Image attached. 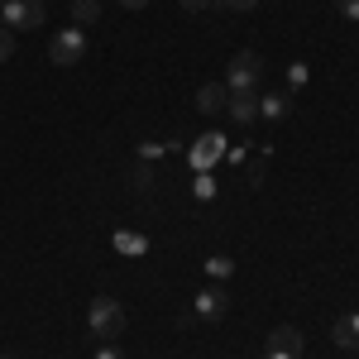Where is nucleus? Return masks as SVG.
Masks as SVG:
<instances>
[{
  "mask_svg": "<svg viewBox=\"0 0 359 359\" xmlns=\"http://www.w3.org/2000/svg\"><path fill=\"white\" fill-rule=\"evenodd\" d=\"M86 326H91V335H101V340H115V335L125 331V306L115 302V297H96L91 311H86Z\"/></svg>",
  "mask_w": 359,
  "mask_h": 359,
  "instance_id": "f257e3e1",
  "label": "nucleus"
},
{
  "mask_svg": "<svg viewBox=\"0 0 359 359\" xmlns=\"http://www.w3.org/2000/svg\"><path fill=\"white\" fill-rule=\"evenodd\" d=\"M48 57H53L57 67H77V62L86 57V34L77 25H72V29H57L53 39H48Z\"/></svg>",
  "mask_w": 359,
  "mask_h": 359,
  "instance_id": "f03ea898",
  "label": "nucleus"
},
{
  "mask_svg": "<svg viewBox=\"0 0 359 359\" xmlns=\"http://www.w3.org/2000/svg\"><path fill=\"white\" fill-rule=\"evenodd\" d=\"M264 72V57L259 53H235L230 57V72H225V91H254Z\"/></svg>",
  "mask_w": 359,
  "mask_h": 359,
  "instance_id": "7ed1b4c3",
  "label": "nucleus"
},
{
  "mask_svg": "<svg viewBox=\"0 0 359 359\" xmlns=\"http://www.w3.org/2000/svg\"><path fill=\"white\" fill-rule=\"evenodd\" d=\"M5 29H39L43 25V0H0Z\"/></svg>",
  "mask_w": 359,
  "mask_h": 359,
  "instance_id": "20e7f679",
  "label": "nucleus"
},
{
  "mask_svg": "<svg viewBox=\"0 0 359 359\" xmlns=\"http://www.w3.org/2000/svg\"><path fill=\"white\" fill-rule=\"evenodd\" d=\"M192 306H196V316H201V321H221V316H225V306H230V297H225L221 287H201Z\"/></svg>",
  "mask_w": 359,
  "mask_h": 359,
  "instance_id": "39448f33",
  "label": "nucleus"
},
{
  "mask_svg": "<svg viewBox=\"0 0 359 359\" xmlns=\"http://www.w3.org/2000/svg\"><path fill=\"white\" fill-rule=\"evenodd\" d=\"M230 120L235 125H249V120H259V91H230Z\"/></svg>",
  "mask_w": 359,
  "mask_h": 359,
  "instance_id": "423d86ee",
  "label": "nucleus"
},
{
  "mask_svg": "<svg viewBox=\"0 0 359 359\" xmlns=\"http://www.w3.org/2000/svg\"><path fill=\"white\" fill-rule=\"evenodd\" d=\"M225 106H230V91H225V82L201 86V91H196V111H201V115H221Z\"/></svg>",
  "mask_w": 359,
  "mask_h": 359,
  "instance_id": "0eeeda50",
  "label": "nucleus"
},
{
  "mask_svg": "<svg viewBox=\"0 0 359 359\" xmlns=\"http://www.w3.org/2000/svg\"><path fill=\"white\" fill-rule=\"evenodd\" d=\"M269 350H283V355L302 359V331H297V326H273V331H269Z\"/></svg>",
  "mask_w": 359,
  "mask_h": 359,
  "instance_id": "6e6552de",
  "label": "nucleus"
},
{
  "mask_svg": "<svg viewBox=\"0 0 359 359\" xmlns=\"http://www.w3.org/2000/svg\"><path fill=\"white\" fill-rule=\"evenodd\" d=\"M331 340L340 345V350H359V311H350V316H340V321H335Z\"/></svg>",
  "mask_w": 359,
  "mask_h": 359,
  "instance_id": "1a4fd4ad",
  "label": "nucleus"
},
{
  "mask_svg": "<svg viewBox=\"0 0 359 359\" xmlns=\"http://www.w3.org/2000/svg\"><path fill=\"white\" fill-rule=\"evenodd\" d=\"M287 91H269V96H259V115H269V120H283L287 115Z\"/></svg>",
  "mask_w": 359,
  "mask_h": 359,
  "instance_id": "9d476101",
  "label": "nucleus"
},
{
  "mask_svg": "<svg viewBox=\"0 0 359 359\" xmlns=\"http://www.w3.org/2000/svg\"><path fill=\"white\" fill-rule=\"evenodd\" d=\"M101 20V0H72V25L86 29V25H96Z\"/></svg>",
  "mask_w": 359,
  "mask_h": 359,
  "instance_id": "9b49d317",
  "label": "nucleus"
},
{
  "mask_svg": "<svg viewBox=\"0 0 359 359\" xmlns=\"http://www.w3.org/2000/svg\"><path fill=\"white\" fill-rule=\"evenodd\" d=\"M115 249H125V254H144L149 240H144V235H130V230H115Z\"/></svg>",
  "mask_w": 359,
  "mask_h": 359,
  "instance_id": "f8f14e48",
  "label": "nucleus"
},
{
  "mask_svg": "<svg viewBox=\"0 0 359 359\" xmlns=\"http://www.w3.org/2000/svg\"><path fill=\"white\" fill-rule=\"evenodd\" d=\"M221 144H225L221 135H206V139H201V149H196V163L206 168V163H211V158H221Z\"/></svg>",
  "mask_w": 359,
  "mask_h": 359,
  "instance_id": "ddd939ff",
  "label": "nucleus"
},
{
  "mask_svg": "<svg viewBox=\"0 0 359 359\" xmlns=\"http://www.w3.org/2000/svg\"><path fill=\"white\" fill-rule=\"evenodd\" d=\"M297 86H306V62H292L287 67V91H297Z\"/></svg>",
  "mask_w": 359,
  "mask_h": 359,
  "instance_id": "4468645a",
  "label": "nucleus"
},
{
  "mask_svg": "<svg viewBox=\"0 0 359 359\" xmlns=\"http://www.w3.org/2000/svg\"><path fill=\"white\" fill-rule=\"evenodd\" d=\"M10 53H15V29L0 25V62H10Z\"/></svg>",
  "mask_w": 359,
  "mask_h": 359,
  "instance_id": "2eb2a0df",
  "label": "nucleus"
},
{
  "mask_svg": "<svg viewBox=\"0 0 359 359\" xmlns=\"http://www.w3.org/2000/svg\"><path fill=\"white\" fill-rule=\"evenodd\" d=\"M335 10H340L345 20H359V0H335Z\"/></svg>",
  "mask_w": 359,
  "mask_h": 359,
  "instance_id": "dca6fc26",
  "label": "nucleus"
},
{
  "mask_svg": "<svg viewBox=\"0 0 359 359\" xmlns=\"http://www.w3.org/2000/svg\"><path fill=\"white\" fill-rule=\"evenodd\" d=\"M206 269H211V278H230V259H211Z\"/></svg>",
  "mask_w": 359,
  "mask_h": 359,
  "instance_id": "f3484780",
  "label": "nucleus"
},
{
  "mask_svg": "<svg viewBox=\"0 0 359 359\" xmlns=\"http://www.w3.org/2000/svg\"><path fill=\"white\" fill-rule=\"evenodd\" d=\"M216 5H225V10H254L259 0H216Z\"/></svg>",
  "mask_w": 359,
  "mask_h": 359,
  "instance_id": "a211bd4d",
  "label": "nucleus"
},
{
  "mask_svg": "<svg viewBox=\"0 0 359 359\" xmlns=\"http://www.w3.org/2000/svg\"><path fill=\"white\" fill-rule=\"evenodd\" d=\"M182 10H206V5H216V0H177Z\"/></svg>",
  "mask_w": 359,
  "mask_h": 359,
  "instance_id": "6ab92c4d",
  "label": "nucleus"
},
{
  "mask_svg": "<svg viewBox=\"0 0 359 359\" xmlns=\"http://www.w3.org/2000/svg\"><path fill=\"white\" fill-rule=\"evenodd\" d=\"M96 359H125V355H120L115 345H101V355H96Z\"/></svg>",
  "mask_w": 359,
  "mask_h": 359,
  "instance_id": "aec40b11",
  "label": "nucleus"
},
{
  "mask_svg": "<svg viewBox=\"0 0 359 359\" xmlns=\"http://www.w3.org/2000/svg\"><path fill=\"white\" fill-rule=\"evenodd\" d=\"M264 359H297V355H283V350H264Z\"/></svg>",
  "mask_w": 359,
  "mask_h": 359,
  "instance_id": "412c9836",
  "label": "nucleus"
},
{
  "mask_svg": "<svg viewBox=\"0 0 359 359\" xmlns=\"http://www.w3.org/2000/svg\"><path fill=\"white\" fill-rule=\"evenodd\" d=\"M120 5H125V10H144L149 0H120Z\"/></svg>",
  "mask_w": 359,
  "mask_h": 359,
  "instance_id": "4be33fe9",
  "label": "nucleus"
}]
</instances>
